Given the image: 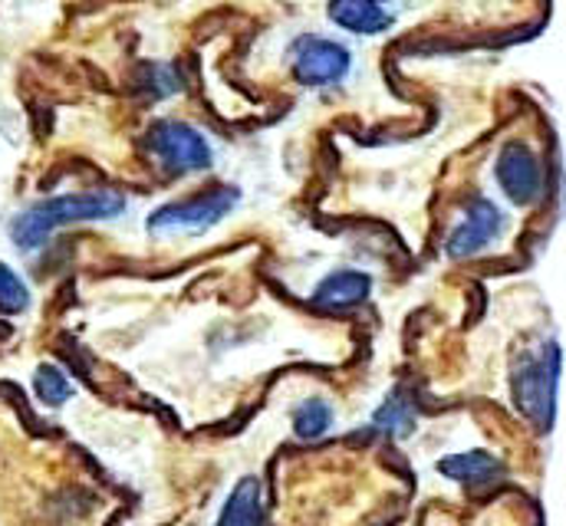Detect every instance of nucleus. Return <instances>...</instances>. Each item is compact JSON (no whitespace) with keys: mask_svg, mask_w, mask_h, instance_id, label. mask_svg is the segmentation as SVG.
<instances>
[{"mask_svg":"<svg viewBox=\"0 0 566 526\" xmlns=\"http://www.w3.org/2000/svg\"><path fill=\"white\" fill-rule=\"evenodd\" d=\"M126 208H129V201H126L119 191H109V188L43 198V201L23 208V211L10 221V241L17 244V251L33 254V251H40L60 228L86 224V221H116L119 214H126Z\"/></svg>","mask_w":566,"mask_h":526,"instance_id":"nucleus-1","label":"nucleus"},{"mask_svg":"<svg viewBox=\"0 0 566 526\" xmlns=\"http://www.w3.org/2000/svg\"><path fill=\"white\" fill-rule=\"evenodd\" d=\"M557 379H560V346L554 339L524 353L514 366V376H511L514 404L537 428H551V421H554Z\"/></svg>","mask_w":566,"mask_h":526,"instance_id":"nucleus-2","label":"nucleus"},{"mask_svg":"<svg viewBox=\"0 0 566 526\" xmlns=\"http://www.w3.org/2000/svg\"><path fill=\"white\" fill-rule=\"evenodd\" d=\"M241 201L238 188H211L205 194L185 198L161 204L158 211L148 214V231L155 238H195L221 224Z\"/></svg>","mask_w":566,"mask_h":526,"instance_id":"nucleus-3","label":"nucleus"},{"mask_svg":"<svg viewBox=\"0 0 566 526\" xmlns=\"http://www.w3.org/2000/svg\"><path fill=\"white\" fill-rule=\"evenodd\" d=\"M145 145L155 155V161L171 175H195V171H208L214 165V148L205 138V132L195 129L191 123H181V119L151 123Z\"/></svg>","mask_w":566,"mask_h":526,"instance_id":"nucleus-4","label":"nucleus"},{"mask_svg":"<svg viewBox=\"0 0 566 526\" xmlns=\"http://www.w3.org/2000/svg\"><path fill=\"white\" fill-rule=\"evenodd\" d=\"M290 70L300 86L329 90L349 76L353 56L343 43H336L329 36H300L290 50Z\"/></svg>","mask_w":566,"mask_h":526,"instance_id":"nucleus-5","label":"nucleus"},{"mask_svg":"<svg viewBox=\"0 0 566 526\" xmlns=\"http://www.w3.org/2000/svg\"><path fill=\"white\" fill-rule=\"evenodd\" d=\"M494 175H497L501 191L514 204H524L527 208V204L541 201V194H544V165L534 155V148L524 145V141H507L501 148L497 165H494Z\"/></svg>","mask_w":566,"mask_h":526,"instance_id":"nucleus-6","label":"nucleus"},{"mask_svg":"<svg viewBox=\"0 0 566 526\" xmlns=\"http://www.w3.org/2000/svg\"><path fill=\"white\" fill-rule=\"evenodd\" d=\"M501 234H504V211L488 198H471L461 221L448 234L444 248L451 257L461 261V257H474V254L488 251Z\"/></svg>","mask_w":566,"mask_h":526,"instance_id":"nucleus-7","label":"nucleus"},{"mask_svg":"<svg viewBox=\"0 0 566 526\" xmlns=\"http://www.w3.org/2000/svg\"><path fill=\"white\" fill-rule=\"evenodd\" d=\"M329 20L356 36H379L396 27L392 0H329Z\"/></svg>","mask_w":566,"mask_h":526,"instance_id":"nucleus-8","label":"nucleus"},{"mask_svg":"<svg viewBox=\"0 0 566 526\" xmlns=\"http://www.w3.org/2000/svg\"><path fill=\"white\" fill-rule=\"evenodd\" d=\"M373 293V276L363 270H333L329 276L319 280V286L313 290V306L319 309H353L359 303H366Z\"/></svg>","mask_w":566,"mask_h":526,"instance_id":"nucleus-9","label":"nucleus"},{"mask_svg":"<svg viewBox=\"0 0 566 526\" xmlns=\"http://www.w3.org/2000/svg\"><path fill=\"white\" fill-rule=\"evenodd\" d=\"M214 526H268L264 484L258 477H241L228 494Z\"/></svg>","mask_w":566,"mask_h":526,"instance_id":"nucleus-10","label":"nucleus"},{"mask_svg":"<svg viewBox=\"0 0 566 526\" xmlns=\"http://www.w3.org/2000/svg\"><path fill=\"white\" fill-rule=\"evenodd\" d=\"M438 471L458 484H468V487H484L491 481H497L504 474V464L488 454V451H468V454H454V457H444L438 464Z\"/></svg>","mask_w":566,"mask_h":526,"instance_id":"nucleus-11","label":"nucleus"},{"mask_svg":"<svg viewBox=\"0 0 566 526\" xmlns=\"http://www.w3.org/2000/svg\"><path fill=\"white\" fill-rule=\"evenodd\" d=\"M336 424V411L326 398H303L293 408V434L300 441H319Z\"/></svg>","mask_w":566,"mask_h":526,"instance_id":"nucleus-12","label":"nucleus"},{"mask_svg":"<svg viewBox=\"0 0 566 526\" xmlns=\"http://www.w3.org/2000/svg\"><path fill=\"white\" fill-rule=\"evenodd\" d=\"M373 424H376L382 434L409 438V434L416 431L419 418H416V408H412V401H409L406 394L392 392L382 404H379V411L373 414Z\"/></svg>","mask_w":566,"mask_h":526,"instance_id":"nucleus-13","label":"nucleus"},{"mask_svg":"<svg viewBox=\"0 0 566 526\" xmlns=\"http://www.w3.org/2000/svg\"><path fill=\"white\" fill-rule=\"evenodd\" d=\"M33 392L36 398L46 404V408H60V404H66L70 398H73V382H70V376L63 372V369H56V366H40L36 369V376H33Z\"/></svg>","mask_w":566,"mask_h":526,"instance_id":"nucleus-14","label":"nucleus"},{"mask_svg":"<svg viewBox=\"0 0 566 526\" xmlns=\"http://www.w3.org/2000/svg\"><path fill=\"white\" fill-rule=\"evenodd\" d=\"M30 306V286L23 283V276L0 261V309L3 313H23Z\"/></svg>","mask_w":566,"mask_h":526,"instance_id":"nucleus-15","label":"nucleus"},{"mask_svg":"<svg viewBox=\"0 0 566 526\" xmlns=\"http://www.w3.org/2000/svg\"><path fill=\"white\" fill-rule=\"evenodd\" d=\"M148 83H155V86H148L151 90V96H175L181 86V80H178V73L171 70V66H165V63H155V66H148Z\"/></svg>","mask_w":566,"mask_h":526,"instance_id":"nucleus-16","label":"nucleus"}]
</instances>
